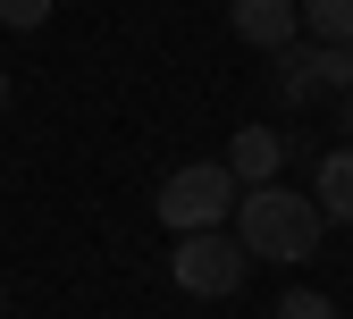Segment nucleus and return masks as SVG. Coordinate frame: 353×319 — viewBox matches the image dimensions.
<instances>
[{"label":"nucleus","instance_id":"nucleus-7","mask_svg":"<svg viewBox=\"0 0 353 319\" xmlns=\"http://www.w3.org/2000/svg\"><path fill=\"white\" fill-rule=\"evenodd\" d=\"M312 93H353V42H320L312 51Z\"/></svg>","mask_w":353,"mask_h":319},{"label":"nucleus","instance_id":"nucleus-4","mask_svg":"<svg viewBox=\"0 0 353 319\" xmlns=\"http://www.w3.org/2000/svg\"><path fill=\"white\" fill-rule=\"evenodd\" d=\"M228 25H236V42H252V51H286V42L303 34V0H236Z\"/></svg>","mask_w":353,"mask_h":319},{"label":"nucleus","instance_id":"nucleus-5","mask_svg":"<svg viewBox=\"0 0 353 319\" xmlns=\"http://www.w3.org/2000/svg\"><path fill=\"white\" fill-rule=\"evenodd\" d=\"M278 160H286V134H278V126H244V134H236V152H228L236 185H270Z\"/></svg>","mask_w":353,"mask_h":319},{"label":"nucleus","instance_id":"nucleus-12","mask_svg":"<svg viewBox=\"0 0 353 319\" xmlns=\"http://www.w3.org/2000/svg\"><path fill=\"white\" fill-rule=\"evenodd\" d=\"M336 126H345V143H353V93H345V101H336Z\"/></svg>","mask_w":353,"mask_h":319},{"label":"nucleus","instance_id":"nucleus-2","mask_svg":"<svg viewBox=\"0 0 353 319\" xmlns=\"http://www.w3.org/2000/svg\"><path fill=\"white\" fill-rule=\"evenodd\" d=\"M236 202H244V185H236V168L228 160H194V168H176L168 185H160V227L168 236H202V227H228L236 218Z\"/></svg>","mask_w":353,"mask_h":319},{"label":"nucleus","instance_id":"nucleus-1","mask_svg":"<svg viewBox=\"0 0 353 319\" xmlns=\"http://www.w3.org/2000/svg\"><path fill=\"white\" fill-rule=\"evenodd\" d=\"M320 227H328L320 202L294 194V185H244V202H236V244L252 260H312Z\"/></svg>","mask_w":353,"mask_h":319},{"label":"nucleus","instance_id":"nucleus-9","mask_svg":"<svg viewBox=\"0 0 353 319\" xmlns=\"http://www.w3.org/2000/svg\"><path fill=\"white\" fill-rule=\"evenodd\" d=\"M270 59H278V101H312V51L286 42V51H270Z\"/></svg>","mask_w":353,"mask_h":319},{"label":"nucleus","instance_id":"nucleus-6","mask_svg":"<svg viewBox=\"0 0 353 319\" xmlns=\"http://www.w3.org/2000/svg\"><path fill=\"white\" fill-rule=\"evenodd\" d=\"M312 202H320V218H328V227H353V143L320 160V176H312Z\"/></svg>","mask_w":353,"mask_h":319},{"label":"nucleus","instance_id":"nucleus-8","mask_svg":"<svg viewBox=\"0 0 353 319\" xmlns=\"http://www.w3.org/2000/svg\"><path fill=\"white\" fill-rule=\"evenodd\" d=\"M303 34H320V42H353V0H303Z\"/></svg>","mask_w":353,"mask_h":319},{"label":"nucleus","instance_id":"nucleus-10","mask_svg":"<svg viewBox=\"0 0 353 319\" xmlns=\"http://www.w3.org/2000/svg\"><path fill=\"white\" fill-rule=\"evenodd\" d=\"M42 17H51V0H0V25H17V34H34Z\"/></svg>","mask_w":353,"mask_h":319},{"label":"nucleus","instance_id":"nucleus-3","mask_svg":"<svg viewBox=\"0 0 353 319\" xmlns=\"http://www.w3.org/2000/svg\"><path fill=\"white\" fill-rule=\"evenodd\" d=\"M244 244L228 236V227H202V236H176V252H168V278H176V294H202V302H219V294H236L244 286Z\"/></svg>","mask_w":353,"mask_h":319},{"label":"nucleus","instance_id":"nucleus-13","mask_svg":"<svg viewBox=\"0 0 353 319\" xmlns=\"http://www.w3.org/2000/svg\"><path fill=\"white\" fill-rule=\"evenodd\" d=\"M0 118H9V76H0Z\"/></svg>","mask_w":353,"mask_h":319},{"label":"nucleus","instance_id":"nucleus-11","mask_svg":"<svg viewBox=\"0 0 353 319\" xmlns=\"http://www.w3.org/2000/svg\"><path fill=\"white\" fill-rule=\"evenodd\" d=\"M278 319H336V302H328V294H286Z\"/></svg>","mask_w":353,"mask_h":319},{"label":"nucleus","instance_id":"nucleus-14","mask_svg":"<svg viewBox=\"0 0 353 319\" xmlns=\"http://www.w3.org/2000/svg\"><path fill=\"white\" fill-rule=\"evenodd\" d=\"M0 302H9V278H0Z\"/></svg>","mask_w":353,"mask_h":319}]
</instances>
